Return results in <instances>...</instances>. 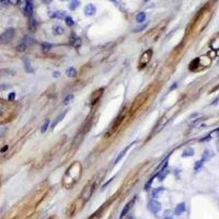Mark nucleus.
Listing matches in <instances>:
<instances>
[{
  "label": "nucleus",
  "instance_id": "obj_27",
  "mask_svg": "<svg viewBox=\"0 0 219 219\" xmlns=\"http://www.w3.org/2000/svg\"><path fill=\"white\" fill-rule=\"evenodd\" d=\"M167 122H168V119H164V122H163V117L160 119V122L158 123V125H157V130H156V132H159L160 129L163 127V126H165V124H167Z\"/></svg>",
  "mask_w": 219,
  "mask_h": 219
},
{
  "label": "nucleus",
  "instance_id": "obj_40",
  "mask_svg": "<svg viewBox=\"0 0 219 219\" xmlns=\"http://www.w3.org/2000/svg\"><path fill=\"white\" fill-rule=\"evenodd\" d=\"M217 150H218V152H219V140H218V142H217Z\"/></svg>",
  "mask_w": 219,
  "mask_h": 219
},
{
  "label": "nucleus",
  "instance_id": "obj_34",
  "mask_svg": "<svg viewBox=\"0 0 219 219\" xmlns=\"http://www.w3.org/2000/svg\"><path fill=\"white\" fill-rule=\"evenodd\" d=\"M65 114H66V112H64V113H61V114H60L59 116L57 117V119H55V122L53 123V127H55V126H56V124L58 123V122H60V121H61V119H63V117L65 116Z\"/></svg>",
  "mask_w": 219,
  "mask_h": 219
},
{
  "label": "nucleus",
  "instance_id": "obj_41",
  "mask_svg": "<svg viewBox=\"0 0 219 219\" xmlns=\"http://www.w3.org/2000/svg\"><path fill=\"white\" fill-rule=\"evenodd\" d=\"M48 219H56V217H50V218H48Z\"/></svg>",
  "mask_w": 219,
  "mask_h": 219
},
{
  "label": "nucleus",
  "instance_id": "obj_9",
  "mask_svg": "<svg viewBox=\"0 0 219 219\" xmlns=\"http://www.w3.org/2000/svg\"><path fill=\"white\" fill-rule=\"evenodd\" d=\"M185 209H186V206H185V203H180L176 207H175V210H174V214L176 215V216H180V215H182L184 211H185Z\"/></svg>",
  "mask_w": 219,
  "mask_h": 219
},
{
  "label": "nucleus",
  "instance_id": "obj_12",
  "mask_svg": "<svg viewBox=\"0 0 219 219\" xmlns=\"http://www.w3.org/2000/svg\"><path fill=\"white\" fill-rule=\"evenodd\" d=\"M134 204V199L133 201H130L129 203H128L127 205L124 207V209L122 210V214H121V217H119V219H123L126 215H127V213L129 211V209H130V207H132V205Z\"/></svg>",
  "mask_w": 219,
  "mask_h": 219
},
{
  "label": "nucleus",
  "instance_id": "obj_31",
  "mask_svg": "<svg viewBox=\"0 0 219 219\" xmlns=\"http://www.w3.org/2000/svg\"><path fill=\"white\" fill-rule=\"evenodd\" d=\"M48 126H50V119H46L45 123L43 124V126H42L41 132H42V133H45L46 130H47V128H48Z\"/></svg>",
  "mask_w": 219,
  "mask_h": 219
},
{
  "label": "nucleus",
  "instance_id": "obj_42",
  "mask_svg": "<svg viewBox=\"0 0 219 219\" xmlns=\"http://www.w3.org/2000/svg\"><path fill=\"white\" fill-rule=\"evenodd\" d=\"M110 1H112V2H116V0H110Z\"/></svg>",
  "mask_w": 219,
  "mask_h": 219
},
{
  "label": "nucleus",
  "instance_id": "obj_15",
  "mask_svg": "<svg viewBox=\"0 0 219 219\" xmlns=\"http://www.w3.org/2000/svg\"><path fill=\"white\" fill-rule=\"evenodd\" d=\"M210 47L214 50H219V35L211 40V42H210Z\"/></svg>",
  "mask_w": 219,
  "mask_h": 219
},
{
  "label": "nucleus",
  "instance_id": "obj_19",
  "mask_svg": "<svg viewBox=\"0 0 219 219\" xmlns=\"http://www.w3.org/2000/svg\"><path fill=\"white\" fill-rule=\"evenodd\" d=\"M0 77H6V76H8V77H11V76H13L14 73V71H12V70H9V69H0Z\"/></svg>",
  "mask_w": 219,
  "mask_h": 219
},
{
  "label": "nucleus",
  "instance_id": "obj_6",
  "mask_svg": "<svg viewBox=\"0 0 219 219\" xmlns=\"http://www.w3.org/2000/svg\"><path fill=\"white\" fill-rule=\"evenodd\" d=\"M33 3L31 0H27V2H25V5H24V9H23V11H24V14L27 15V17H29V18H32V14H33Z\"/></svg>",
  "mask_w": 219,
  "mask_h": 219
},
{
  "label": "nucleus",
  "instance_id": "obj_14",
  "mask_svg": "<svg viewBox=\"0 0 219 219\" xmlns=\"http://www.w3.org/2000/svg\"><path fill=\"white\" fill-rule=\"evenodd\" d=\"M133 145H134V144H132V145H128V146L126 147V148H124V150L122 151L121 153H119V157H117V158H116V160H115V163H119V161H121V160L123 159V157H124V156H125V155H126V152H127V151H128V149H129V148H130V147H132Z\"/></svg>",
  "mask_w": 219,
  "mask_h": 219
},
{
  "label": "nucleus",
  "instance_id": "obj_20",
  "mask_svg": "<svg viewBox=\"0 0 219 219\" xmlns=\"http://www.w3.org/2000/svg\"><path fill=\"white\" fill-rule=\"evenodd\" d=\"M80 6V0H70V3H69V8L71 10H76L79 8Z\"/></svg>",
  "mask_w": 219,
  "mask_h": 219
},
{
  "label": "nucleus",
  "instance_id": "obj_7",
  "mask_svg": "<svg viewBox=\"0 0 219 219\" xmlns=\"http://www.w3.org/2000/svg\"><path fill=\"white\" fill-rule=\"evenodd\" d=\"M84 14L86 15H88V17H92V15H94V14L96 13V8L94 5H92V3H89V5H87L86 7H84Z\"/></svg>",
  "mask_w": 219,
  "mask_h": 219
},
{
  "label": "nucleus",
  "instance_id": "obj_10",
  "mask_svg": "<svg viewBox=\"0 0 219 219\" xmlns=\"http://www.w3.org/2000/svg\"><path fill=\"white\" fill-rule=\"evenodd\" d=\"M103 89H99V90H96V92H93V94H92V99H91V103L92 104H94L96 101L99 100L101 98V96L103 94Z\"/></svg>",
  "mask_w": 219,
  "mask_h": 219
},
{
  "label": "nucleus",
  "instance_id": "obj_22",
  "mask_svg": "<svg viewBox=\"0 0 219 219\" xmlns=\"http://www.w3.org/2000/svg\"><path fill=\"white\" fill-rule=\"evenodd\" d=\"M23 43H24L27 46L33 45V44L35 43V40H34L33 37H31V36H25V37H24V40H23Z\"/></svg>",
  "mask_w": 219,
  "mask_h": 219
},
{
  "label": "nucleus",
  "instance_id": "obj_32",
  "mask_svg": "<svg viewBox=\"0 0 219 219\" xmlns=\"http://www.w3.org/2000/svg\"><path fill=\"white\" fill-rule=\"evenodd\" d=\"M152 181H153V178H151L150 180H148V182H147L146 184H145V186H144V190H145V191H149V190H150Z\"/></svg>",
  "mask_w": 219,
  "mask_h": 219
},
{
  "label": "nucleus",
  "instance_id": "obj_37",
  "mask_svg": "<svg viewBox=\"0 0 219 219\" xmlns=\"http://www.w3.org/2000/svg\"><path fill=\"white\" fill-rule=\"evenodd\" d=\"M53 77H54V78H59L60 77V73H59V71H54V73H53Z\"/></svg>",
  "mask_w": 219,
  "mask_h": 219
},
{
  "label": "nucleus",
  "instance_id": "obj_26",
  "mask_svg": "<svg viewBox=\"0 0 219 219\" xmlns=\"http://www.w3.org/2000/svg\"><path fill=\"white\" fill-rule=\"evenodd\" d=\"M71 45L73 47H79V46L81 45V40L79 37H73V40H71Z\"/></svg>",
  "mask_w": 219,
  "mask_h": 219
},
{
  "label": "nucleus",
  "instance_id": "obj_11",
  "mask_svg": "<svg viewBox=\"0 0 219 219\" xmlns=\"http://www.w3.org/2000/svg\"><path fill=\"white\" fill-rule=\"evenodd\" d=\"M53 33L54 35H63L65 33V29L60 24H55L53 27Z\"/></svg>",
  "mask_w": 219,
  "mask_h": 219
},
{
  "label": "nucleus",
  "instance_id": "obj_5",
  "mask_svg": "<svg viewBox=\"0 0 219 219\" xmlns=\"http://www.w3.org/2000/svg\"><path fill=\"white\" fill-rule=\"evenodd\" d=\"M148 209L150 210L152 214H158L160 209H161V204L158 201H156L155 198L150 199L149 203H148Z\"/></svg>",
  "mask_w": 219,
  "mask_h": 219
},
{
  "label": "nucleus",
  "instance_id": "obj_2",
  "mask_svg": "<svg viewBox=\"0 0 219 219\" xmlns=\"http://www.w3.org/2000/svg\"><path fill=\"white\" fill-rule=\"evenodd\" d=\"M94 187H96V184L94 183H90V184H88L87 186L82 190L81 194H80V198H81L82 203H86V202H88L90 199V197L92 196V194L94 192Z\"/></svg>",
  "mask_w": 219,
  "mask_h": 219
},
{
  "label": "nucleus",
  "instance_id": "obj_18",
  "mask_svg": "<svg viewBox=\"0 0 219 219\" xmlns=\"http://www.w3.org/2000/svg\"><path fill=\"white\" fill-rule=\"evenodd\" d=\"M66 75L69 78H75L77 76V70H76V68H73V67H70V68H68L66 70Z\"/></svg>",
  "mask_w": 219,
  "mask_h": 219
},
{
  "label": "nucleus",
  "instance_id": "obj_17",
  "mask_svg": "<svg viewBox=\"0 0 219 219\" xmlns=\"http://www.w3.org/2000/svg\"><path fill=\"white\" fill-rule=\"evenodd\" d=\"M36 27H37V22L35 21V19L30 18V22H29V29H30V31L35 32V31H36Z\"/></svg>",
  "mask_w": 219,
  "mask_h": 219
},
{
  "label": "nucleus",
  "instance_id": "obj_23",
  "mask_svg": "<svg viewBox=\"0 0 219 219\" xmlns=\"http://www.w3.org/2000/svg\"><path fill=\"white\" fill-rule=\"evenodd\" d=\"M145 20H146V13H145V12H140V13L137 14V17H136L137 23H142Z\"/></svg>",
  "mask_w": 219,
  "mask_h": 219
},
{
  "label": "nucleus",
  "instance_id": "obj_1",
  "mask_svg": "<svg viewBox=\"0 0 219 219\" xmlns=\"http://www.w3.org/2000/svg\"><path fill=\"white\" fill-rule=\"evenodd\" d=\"M80 176H81V164L79 162H75L69 167L67 172L65 173L63 179V185L66 188H70L78 182Z\"/></svg>",
  "mask_w": 219,
  "mask_h": 219
},
{
  "label": "nucleus",
  "instance_id": "obj_8",
  "mask_svg": "<svg viewBox=\"0 0 219 219\" xmlns=\"http://www.w3.org/2000/svg\"><path fill=\"white\" fill-rule=\"evenodd\" d=\"M66 17H67V12L66 11H64V10H58V11H55V12H53V14H52V18H56V19H59V20H61V19H66Z\"/></svg>",
  "mask_w": 219,
  "mask_h": 219
},
{
  "label": "nucleus",
  "instance_id": "obj_35",
  "mask_svg": "<svg viewBox=\"0 0 219 219\" xmlns=\"http://www.w3.org/2000/svg\"><path fill=\"white\" fill-rule=\"evenodd\" d=\"M73 99V94H69L68 96H66V98L64 99V104H68V103H70Z\"/></svg>",
  "mask_w": 219,
  "mask_h": 219
},
{
  "label": "nucleus",
  "instance_id": "obj_24",
  "mask_svg": "<svg viewBox=\"0 0 219 219\" xmlns=\"http://www.w3.org/2000/svg\"><path fill=\"white\" fill-rule=\"evenodd\" d=\"M42 52L43 53H47V52H50V48H52V44H50V43H42Z\"/></svg>",
  "mask_w": 219,
  "mask_h": 219
},
{
  "label": "nucleus",
  "instance_id": "obj_39",
  "mask_svg": "<svg viewBox=\"0 0 219 219\" xmlns=\"http://www.w3.org/2000/svg\"><path fill=\"white\" fill-rule=\"evenodd\" d=\"M7 149H8V146H5L0 151H1V152H5V151H7Z\"/></svg>",
  "mask_w": 219,
  "mask_h": 219
},
{
  "label": "nucleus",
  "instance_id": "obj_36",
  "mask_svg": "<svg viewBox=\"0 0 219 219\" xmlns=\"http://www.w3.org/2000/svg\"><path fill=\"white\" fill-rule=\"evenodd\" d=\"M14 99H15V93H14V92H11V93L9 94V96H8V100L13 101Z\"/></svg>",
  "mask_w": 219,
  "mask_h": 219
},
{
  "label": "nucleus",
  "instance_id": "obj_43",
  "mask_svg": "<svg viewBox=\"0 0 219 219\" xmlns=\"http://www.w3.org/2000/svg\"><path fill=\"white\" fill-rule=\"evenodd\" d=\"M0 2H6V0H0Z\"/></svg>",
  "mask_w": 219,
  "mask_h": 219
},
{
  "label": "nucleus",
  "instance_id": "obj_44",
  "mask_svg": "<svg viewBox=\"0 0 219 219\" xmlns=\"http://www.w3.org/2000/svg\"><path fill=\"white\" fill-rule=\"evenodd\" d=\"M164 219H172V218H170V217H167V218H164Z\"/></svg>",
  "mask_w": 219,
  "mask_h": 219
},
{
  "label": "nucleus",
  "instance_id": "obj_29",
  "mask_svg": "<svg viewBox=\"0 0 219 219\" xmlns=\"http://www.w3.org/2000/svg\"><path fill=\"white\" fill-rule=\"evenodd\" d=\"M203 163H204V161H203V160L196 161V163H195V165H194V170H195V172H198V171L202 169V167H203Z\"/></svg>",
  "mask_w": 219,
  "mask_h": 219
},
{
  "label": "nucleus",
  "instance_id": "obj_3",
  "mask_svg": "<svg viewBox=\"0 0 219 219\" xmlns=\"http://www.w3.org/2000/svg\"><path fill=\"white\" fill-rule=\"evenodd\" d=\"M14 34H15L14 29H12V27L7 29L5 32L0 35V42H1V43H8V42H10L13 38Z\"/></svg>",
  "mask_w": 219,
  "mask_h": 219
},
{
  "label": "nucleus",
  "instance_id": "obj_28",
  "mask_svg": "<svg viewBox=\"0 0 219 219\" xmlns=\"http://www.w3.org/2000/svg\"><path fill=\"white\" fill-rule=\"evenodd\" d=\"M167 175H168V170L162 169V170H161V172L158 174V179H159V181H163Z\"/></svg>",
  "mask_w": 219,
  "mask_h": 219
},
{
  "label": "nucleus",
  "instance_id": "obj_33",
  "mask_svg": "<svg viewBox=\"0 0 219 219\" xmlns=\"http://www.w3.org/2000/svg\"><path fill=\"white\" fill-rule=\"evenodd\" d=\"M27 46L22 42L21 44H19V45L17 46V50H18V52H24V50H27Z\"/></svg>",
  "mask_w": 219,
  "mask_h": 219
},
{
  "label": "nucleus",
  "instance_id": "obj_25",
  "mask_svg": "<svg viewBox=\"0 0 219 219\" xmlns=\"http://www.w3.org/2000/svg\"><path fill=\"white\" fill-rule=\"evenodd\" d=\"M164 192V187H158V188H155L153 190V192H152V197H158L161 194V193H163Z\"/></svg>",
  "mask_w": 219,
  "mask_h": 219
},
{
  "label": "nucleus",
  "instance_id": "obj_38",
  "mask_svg": "<svg viewBox=\"0 0 219 219\" xmlns=\"http://www.w3.org/2000/svg\"><path fill=\"white\" fill-rule=\"evenodd\" d=\"M8 88H10L9 84H2V86H0V90H6Z\"/></svg>",
  "mask_w": 219,
  "mask_h": 219
},
{
  "label": "nucleus",
  "instance_id": "obj_21",
  "mask_svg": "<svg viewBox=\"0 0 219 219\" xmlns=\"http://www.w3.org/2000/svg\"><path fill=\"white\" fill-rule=\"evenodd\" d=\"M193 156H194V149H193V148H186L182 153V157H184V158H186V157H193Z\"/></svg>",
  "mask_w": 219,
  "mask_h": 219
},
{
  "label": "nucleus",
  "instance_id": "obj_30",
  "mask_svg": "<svg viewBox=\"0 0 219 219\" xmlns=\"http://www.w3.org/2000/svg\"><path fill=\"white\" fill-rule=\"evenodd\" d=\"M65 21H66V24L68 25V27H73V24H75V22H73V20L71 17H69V15H67L66 17V19H65Z\"/></svg>",
  "mask_w": 219,
  "mask_h": 219
},
{
  "label": "nucleus",
  "instance_id": "obj_13",
  "mask_svg": "<svg viewBox=\"0 0 219 219\" xmlns=\"http://www.w3.org/2000/svg\"><path fill=\"white\" fill-rule=\"evenodd\" d=\"M23 66H24V69L27 73H33V68L31 66V61L27 59V58H24L23 60Z\"/></svg>",
  "mask_w": 219,
  "mask_h": 219
},
{
  "label": "nucleus",
  "instance_id": "obj_4",
  "mask_svg": "<svg viewBox=\"0 0 219 219\" xmlns=\"http://www.w3.org/2000/svg\"><path fill=\"white\" fill-rule=\"evenodd\" d=\"M151 57H152V50H146V52L140 56V58H139V67H140V68H144L145 66H147V64L150 61Z\"/></svg>",
  "mask_w": 219,
  "mask_h": 219
},
{
  "label": "nucleus",
  "instance_id": "obj_16",
  "mask_svg": "<svg viewBox=\"0 0 219 219\" xmlns=\"http://www.w3.org/2000/svg\"><path fill=\"white\" fill-rule=\"evenodd\" d=\"M213 157H214V153H213V151L208 150V149H207V150L204 151L202 160H203V161H208V160H210V158H213Z\"/></svg>",
  "mask_w": 219,
  "mask_h": 219
}]
</instances>
